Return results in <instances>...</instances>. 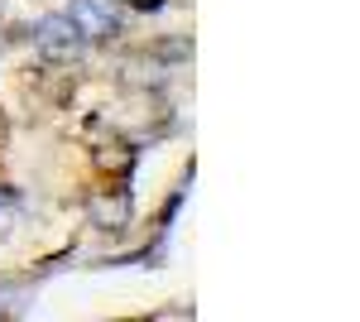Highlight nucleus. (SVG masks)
<instances>
[{
    "label": "nucleus",
    "instance_id": "obj_1",
    "mask_svg": "<svg viewBox=\"0 0 360 322\" xmlns=\"http://www.w3.org/2000/svg\"><path fill=\"white\" fill-rule=\"evenodd\" d=\"M34 44H39V54L53 58V63H72V58H82V49H86L82 29L72 25L68 15H44V20L34 25Z\"/></svg>",
    "mask_w": 360,
    "mask_h": 322
},
{
    "label": "nucleus",
    "instance_id": "obj_2",
    "mask_svg": "<svg viewBox=\"0 0 360 322\" xmlns=\"http://www.w3.org/2000/svg\"><path fill=\"white\" fill-rule=\"evenodd\" d=\"M68 20L82 29L86 44H101V39H111L115 29H120V5L115 0H72Z\"/></svg>",
    "mask_w": 360,
    "mask_h": 322
},
{
    "label": "nucleus",
    "instance_id": "obj_3",
    "mask_svg": "<svg viewBox=\"0 0 360 322\" xmlns=\"http://www.w3.org/2000/svg\"><path fill=\"white\" fill-rule=\"evenodd\" d=\"M139 10H159V5H164V0H135Z\"/></svg>",
    "mask_w": 360,
    "mask_h": 322
}]
</instances>
